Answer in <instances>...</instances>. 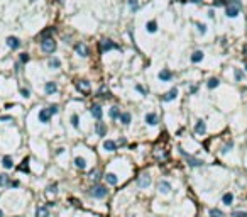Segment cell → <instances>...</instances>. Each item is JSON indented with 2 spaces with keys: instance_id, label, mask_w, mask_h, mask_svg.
<instances>
[{
  "instance_id": "cell-1",
  "label": "cell",
  "mask_w": 247,
  "mask_h": 217,
  "mask_svg": "<svg viewBox=\"0 0 247 217\" xmlns=\"http://www.w3.org/2000/svg\"><path fill=\"white\" fill-rule=\"evenodd\" d=\"M240 10H242V3H240V0H230L229 5H225V15H227L229 19L237 17V15L240 14Z\"/></svg>"
},
{
  "instance_id": "cell-2",
  "label": "cell",
  "mask_w": 247,
  "mask_h": 217,
  "mask_svg": "<svg viewBox=\"0 0 247 217\" xmlns=\"http://www.w3.org/2000/svg\"><path fill=\"white\" fill-rule=\"evenodd\" d=\"M88 195H90L91 198L102 200V198H105L107 195H108V190H107L105 185H100V183H97V185H93V187H90V188H88Z\"/></svg>"
},
{
  "instance_id": "cell-3",
  "label": "cell",
  "mask_w": 247,
  "mask_h": 217,
  "mask_svg": "<svg viewBox=\"0 0 247 217\" xmlns=\"http://www.w3.org/2000/svg\"><path fill=\"white\" fill-rule=\"evenodd\" d=\"M179 154H181L183 158L186 160V163L191 166V168H200V166H203L205 165V161L203 160H200V158H195V156H191V154H188L185 149H181L179 148Z\"/></svg>"
},
{
  "instance_id": "cell-4",
  "label": "cell",
  "mask_w": 247,
  "mask_h": 217,
  "mask_svg": "<svg viewBox=\"0 0 247 217\" xmlns=\"http://www.w3.org/2000/svg\"><path fill=\"white\" fill-rule=\"evenodd\" d=\"M56 48H58V44L53 37H44V39H41V49H43V53L53 54L56 51Z\"/></svg>"
},
{
  "instance_id": "cell-5",
  "label": "cell",
  "mask_w": 247,
  "mask_h": 217,
  "mask_svg": "<svg viewBox=\"0 0 247 217\" xmlns=\"http://www.w3.org/2000/svg\"><path fill=\"white\" fill-rule=\"evenodd\" d=\"M112 49H120V46L114 43L112 39H102L100 41V53H107V51H112Z\"/></svg>"
},
{
  "instance_id": "cell-6",
  "label": "cell",
  "mask_w": 247,
  "mask_h": 217,
  "mask_svg": "<svg viewBox=\"0 0 247 217\" xmlns=\"http://www.w3.org/2000/svg\"><path fill=\"white\" fill-rule=\"evenodd\" d=\"M152 183V178H151L149 173H142L139 178H137V187L139 188H147V187Z\"/></svg>"
},
{
  "instance_id": "cell-7",
  "label": "cell",
  "mask_w": 247,
  "mask_h": 217,
  "mask_svg": "<svg viewBox=\"0 0 247 217\" xmlns=\"http://www.w3.org/2000/svg\"><path fill=\"white\" fill-rule=\"evenodd\" d=\"M90 114H91V117H93V119L102 120V115H103L102 105H100V103H93V105L90 107Z\"/></svg>"
},
{
  "instance_id": "cell-8",
  "label": "cell",
  "mask_w": 247,
  "mask_h": 217,
  "mask_svg": "<svg viewBox=\"0 0 247 217\" xmlns=\"http://www.w3.org/2000/svg\"><path fill=\"white\" fill-rule=\"evenodd\" d=\"M95 134H97L98 137H105L107 136V124L102 122V120L95 122Z\"/></svg>"
},
{
  "instance_id": "cell-9",
  "label": "cell",
  "mask_w": 247,
  "mask_h": 217,
  "mask_svg": "<svg viewBox=\"0 0 247 217\" xmlns=\"http://www.w3.org/2000/svg\"><path fill=\"white\" fill-rule=\"evenodd\" d=\"M51 117H53V115L49 114V110H48V109H41V110H39V114H37V120H39L41 124H48L49 120H51Z\"/></svg>"
},
{
  "instance_id": "cell-10",
  "label": "cell",
  "mask_w": 247,
  "mask_h": 217,
  "mask_svg": "<svg viewBox=\"0 0 247 217\" xmlns=\"http://www.w3.org/2000/svg\"><path fill=\"white\" fill-rule=\"evenodd\" d=\"M157 78H159V82H171L173 80V71L168 68H162L161 71L157 73Z\"/></svg>"
},
{
  "instance_id": "cell-11",
  "label": "cell",
  "mask_w": 247,
  "mask_h": 217,
  "mask_svg": "<svg viewBox=\"0 0 247 217\" xmlns=\"http://www.w3.org/2000/svg\"><path fill=\"white\" fill-rule=\"evenodd\" d=\"M205 132H207V122H205L203 119H198V120L195 122V134L203 136Z\"/></svg>"
},
{
  "instance_id": "cell-12",
  "label": "cell",
  "mask_w": 247,
  "mask_h": 217,
  "mask_svg": "<svg viewBox=\"0 0 247 217\" xmlns=\"http://www.w3.org/2000/svg\"><path fill=\"white\" fill-rule=\"evenodd\" d=\"M75 51H76V54H78V56H81V58H86L90 54L86 44H83V43H76V44H75Z\"/></svg>"
},
{
  "instance_id": "cell-13",
  "label": "cell",
  "mask_w": 247,
  "mask_h": 217,
  "mask_svg": "<svg viewBox=\"0 0 247 217\" xmlns=\"http://www.w3.org/2000/svg\"><path fill=\"white\" fill-rule=\"evenodd\" d=\"M157 190H159V193H169L173 190V187H171V183L168 180H161L157 183Z\"/></svg>"
},
{
  "instance_id": "cell-14",
  "label": "cell",
  "mask_w": 247,
  "mask_h": 217,
  "mask_svg": "<svg viewBox=\"0 0 247 217\" xmlns=\"http://www.w3.org/2000/svg\"><path fill=\"white\" fill-rule=\"evenodd\" d=\"M144 120H146V124H147V126H156V124L159 122V117H157L156 112H147V114H146V117H144Z\"/></svg>"
},
{
  "instance_id": "cell-15",
  "label": "cell",
  "mask_w": 247,
  "mask_h": 217,
  "mask_svg": "<svg viewBox=\"0 0 247 217\" xmlns=\"http://www.w3.org/2000/svg\"><path fill=\"white\" fill-rule=\"evenodd\" d=\"M103 149L108 151V153H115L117 149H119V144H117V141L107 139V141H103Z\"/></svg>"
},
{
  "instance_id": "cell-16",
  "label": "cell",
  "mask_w": 247,
  "mask_h": 217,
  "mask_svg": "<svg viewBox=\"0 0 247 217\" xmlns=\"http://www.w3.org/2000/svg\"><path fill=\"white\" fill-rule=\"evenodd\" d=\"M7 46H9L10 49H19L20 46H22V43H20V39H19V37H15V36H9V37H7Z\"/></svg>"
},
{
  "instance_id": "cell-17",
  "label": "cell",
  "mask_w": 247,
  "mask_h": 217,
  "mask_svg": "<svg viewBox=\"0 0 247 217\" xmlns=\"http://www.w3.org/2000/svg\"><path fill=\"white\" fill-rule=\"evenodd\" d=\"M176 97H178V88L174 87V88H171L169 92H166V93L161 97V100L162 102H171V100H174Z\"/></svg>"
},
{
  "instance_id": "cell-18",
  "label": "cell",
  "mask_w": 247,
  "mask_h": 217,
  "mask_svg": "<svg viewBox=\"0 0 247 217\" xmlns=\"http://www.w3.org/2000/svg\"><path fill=\"white\" fill-rule=\"evenodd\" d=\"M44 92H46V95H54L58 92V85H56V82H46V85H44Z\"/></svg>"
},
{
  "instance_id": "cell-19",
  "label": "cell",
  "mask_w": 247,
  "mask_h": 217,
  "mask_svg": "<svg viewBox=\"0 0 247 217\" xmlns=\"http://www.w3.org/2000/svg\"><path fill=\"white\" fill-rule=\"evenodd\" d=\"M76 88L80 90V92H83V93H88L90 92V82L88 80H78L76 82Z\"/></svg>"
},
{
  "instance_id": "cell-20",
  "label": "cell",
  "mask_w": 247,
  "mask_h": 217,
  "mask_svg": "<svg viewBox=\"0 0 247 217\" xmlns=\"http://www.w3.org/2000/svg\"><path fill=\"white\" fill-rule=\"evenodd\" d=\"M203 58H205V53H203V51H200V49H196V51H193V54H191L190 60H191V63H195V65H196V63H202Z\"/></svg>"
},
{
  "instance_id": "cell-21",
  "label": "cell",
  "mask_w": 247,
  "mask_h": 217,
  "mask_svg": "<svg viewBox=\"0 0 247 217\" xmlns=\"http://www.w3.org/2000/svg\"><path fill=\"white\" fill-rule=\"evenodd\" d=\"M75 166H76L78 170H85L86 166H88V161H86V158H83V156H76L75 158Z\"/></svg>"
},
{
  "instance_id": "cell-22",
  "label": "cell",
  "mask_w": 247,
  "mask_h": 217,
  "mask_svg": "<svg viewBox=\"0 0 247 217\" xmlns=\"http://www.w3.org/2000/svg\"><path fill=\"white\" fill-rule=\"evenodd\" d=\"M2 166L5 170H12V168H14V160H12V156H9V154H7V156H3L2 158Z\"/></svg>"
},
{
  "instance_id": "cell-23",
  "label": "cell",
  "mask_w": 247,
  "mask_h": 217,
  "mask_svg": "<svg viewBox=\"0 0 247 217\" xmlns=\"http://www.w3.org/2000/svg\"><path fill=\"white\" fill-rule=\"evenodd\" d=\"M217 87H220V80L217 77H212V78H208V82H207V88L208 90H215Z\"/></svg>"
},
{
  "instance_id": "cell-24",
  "label": "cell",
  "mask_w": 247,
  "mask_h": 217,
  "mask_svg": "<svg viewBox=\"0 0 247 217\" xmlns=\"http://www.w3.org/2000/svg\"><path fill=\"white\" fill-rule=\"evenodd\" d=\"M119 120H120V124H122V126H129V124H131V120H132V115L129 114V112H122V114H120V117H119Z\"/></svg>"
},
{
  "instance_id": "cell-25",
  "label": "cell",
  "mask_w": 247,
  "mask_h": 217,
  "mask_svg": "<svg viewBox=\"0 0 247 217\" xmlns=\"http://www.w3.org/2000/svg\"><path fill=\"white\" fill-rule=\"evenodd\" d=\"M103 178H105V182L108 185H117V183H119V177H117L115 173H107Z\"/></svg>"
},
{
  "instance_id": "cell-26",
  "label": "cell",
  "mask_w": 247,
  "mask_h": 217,
  "mask_svg": "<svg viewBox=\"0 0 247 217\" xmlns=\"http://www.w3.org/2000/svg\"><path fill=\"white\" fill-rule=\"evenodd\" d=\"M10 177L7 173H0V187L2 188H5V187H10Z\"/></svg>"
},
{
  "instance_id": "cell-27",
  "label": "cell",
  "mask_w": 247,
  "mask_h": 217,
  "mask_svg": "<svg viewBox=\"0 0 247 217\" xmlns=\"http://www.w3.org/2000/svg\"><path fill=\"white\" fill-rule=\"evenodd\" d=\"M222 204H224V205H227V207L232 205V204H234V193H230V192L224 193V197H222Z\"/></svg>"
},
{
  "instance_id": "cell-28",
  "label": "cell",
  "mask_w": 247,
  "mask_h": 217,
  "mask_svg": "<svg viewBox=\"0 0 247 217\" xmlns=\"http://www.w3.org/2000/svg\"><path fill=\"white\" fill-rule=\"evenodd\" d=\"M36 217H49V209L44 205H39L36 209Z\"/></svg>"
},
{
  "instance_id": "cell-29",
  "label": "cell",
  "mask_w": 247,
  "mask_h": 217,
  "mask_svg": "<svg viewBox=\"0 0 247 217\" xmlns=\"http://www.w3.org/2000/svg\"><path fill=\"white\" fill-rule=\"evenodd\" d=\"M120 114H122V112H120V109L117 107V105H114V107H110V110H108V115H110V119H119L120 117Z\"/></svg>"
},
{
  "instance_id": "cell-30",
  "label": "cell",
  "mask_w": 247,
  "mask_h": 217,
  "mask_svg": "<svg viewBox=\"0 0 247 217\" xmlns=\"http://www.w3.org/2000/svg\"><path fill=\"white\" fill-rule=\"evenodd\" d=\"M234 80H235L237 83L244 82V71H242L240 68H234Z\"/></svg>"
},
{
  "instance_id": "cell-31",
  "label": "cell",
  "mask_w": 247,
  "mask_h": 217,
  "mask_svg": "<svg viewBox=\"0 0 247 217\" xmlns=\"http://www.w3.org/2000/svg\"><path fill=\"white\" fill-rule=\"evenodd\" d=\"M48 66L51 70H59L61 68V61L58 60V58H51V60L48 61Z\"/></svg>"
},
{
  "instance_id": "cell-32",
  "label": "cell",
  "mask_w": 247,
  "mask_h": 217,
  "mask_svg": "<svg viewBox=\"0 0 247 217\" xmlns=\"http://www.w3.org/2000/svg\"><path fill=\"white\" fill-rule=\"evenodd\" d=\"M146 31L151 32V34H154V32L157 31V22L156 20H149V22L146 24Z\"/></svg>"
},
{
  "instance_id": "cell-33",
  "label": "cell",
  "mask_w": 247,
  "mask_h": 217,
  "mask_svg": "<svg viewBox=\"0 0 247 217\" xmlns=\"http://www.w3.org/2000/svg\"><path fill=\"white\" fill-rule=\"evenodd\" d=\"M19 172H22V173H29V172H31V170H29V158H26V160L19 165Z\"/></svg>"
},
{
  "instance_id": "cell-34",
  "label": "cell",
  "mask_w": 247,
  "mask_h": 217,
  "mask_svg": "<svg viewBox=\"0 0 247 217\" xmlns=\"http://www.w3.org/2000/svg\"><path fill=\"white\" fill-rule=\"evenodd\" d=\"M208 215L210 217H225V214L220 210V209H210V210H208Z\"/></svg>"
},
{
  "instance_id": "cell-35",
  "label": "cell",
  "mask_w": 247,
  "mask_h": 217,
  "mask_svg": "<svg viewBox=\"0 0 247 217\" xmlns=\"http://www.w3.org/2000/svg\"><path fill=\"white\" fill-rule=\"evenodd\" d=\"M88 178L91 182H98L100 180V172L98 170H91V172L88 173Z\"/></svg>"
},
{
  "instance_id": "cell-36",
  "label": "cell",
  "mask_w": 247,
  "mask_h": 217,
  "mask_svg": "<svg viewBox=\"0 0 247 217\" xmlns=\"http://www.w3.org/2000/svg\"><path fill=\"white\" fill-rule=\"evenodd\" d=\"M98 97H102V98H110V92H108L107 87H102V88L98 90Z\"/></svg>"
},
{
  "instance_id": "cell-37",
  "label": "cell",
  "mask_w": 247,
  "mask_h": 217,
  "mask_svg": "<svg viewBox=\"0 0 247 217\" xmlns=\"http://www.w3.org/2000/svg\"><path fill=\"white\" fill-rule=\"evenodd\" d=\"M129 9H131V12H137V9H139V0H129Z\"/></svg>"
},
{
  "instance_id": "cell-38",
  "label": "cell",
  "mask_w": 247,
  "mask_h": 217,
  "mask_svg": "<svg viewBox=\"0 0 247 217\" xmlns=\"http://www.w3.org/2000/svg\"><path fill=\"white\" fill-rule=\"evenodd\" d=\"M54 32V27H48V29H44L43 32H41V39H44V37H53L51 34Z\"/></svg>"
},
{
  "instance_id": "cell-39",
  "label": "cell",
  "mask_w": 247,
  "mask_h": 217,
  "mask_svg": "<svg viewBox=\"0 0 247 217\" xmlns=\"http://www.w3.org/2000/svg\"><path fill=\"white\" fill-rule=\"evenodd\" d=\"M195 27H196V31L200 32V34H207V26H205V24H202V22H196L195 24Z\"/></svg>"
},
{
  "instance_id": "cell-40",
  "label": "cell",
  "mask_w": 247,
  "mask_h": 217,
  "mask_svg": "<svg viewBox=\"0 0 247 217\" xmlns=\"http://www.w3.org/2000/svg\"><path fill=\"white\" fill-rule=\"evenodd\" d=\"M29 60H31V56H29V53H20V54H19V61H20L22 65L29 63Z\"/></svg>"
},
{
  "instance_id": "cell-41",
  "label": "cell",
  "mask_w": 247,
  "mask_h": 217,
  "mask_svg": "<svg viewBox=\"0 0 247 217\" xmlns=\"http://www.w3.org/2000/svg\"><path fill=\"white\" fill-rule=\"evenodd\" d=\"M232 148H234V143H232V141H229V143L225 144V146H222L220 153H222V154H227V153H229V151H230V149H232Z\"/></svg>"
},
{
  "instance_id": "cell-42",
  "label": "cell",
  "mask_w": 247,
  "mask_h": 217,
  "mask_svg": "<svg viewBox=\"0 0 247 217\" xmlns=\"http://www.w3.org/2000/svg\"><path fill=\"white\" fill-rule=\"evenodd\" d=\"M71 126H73L75 129L80 127V117H78V114H73V115H71Z\"/></svg>"
},
{
  "instance_id": "cell-43",
  "label": "cell",
  "mask_w": 247,
  "mask_h": 217,
  "mask_svg": "<svg viewBox=\"0 0 247 217\" xmlns=\"http://www.w3.org/2000/svg\"><path fill=\"white\" fill-rule=\"evenodd\" d=\"M48 110H49V114L51 115H56L58 112H59V105H58V103H53V105L48 107Z\"/></svg>"
},
{
  "instance_id": "cell-44",
  "label": "cell",
  "mask_w": 247,
  "mask_h": 217,
  "mask_svg": "<svg viewBox=\"0 0 247 217\" xmlns=\"http://www.w3.org/2000/svg\"><path fill=\"white\" fill-rule=\"evenodd\" d=\"M48 193H58V183H51V185H48Z\"/></svg>"
},
{
  "instance_id": "cell-45",
  "label": "cell",
  "mask_w": 247,
  "mask_h": 217,
  "mask_svg": "<svg viewBox=\"0 0 247 217\" xmlns=\"http://www.w3.org/2000/svg\"><path fill=\"white\" fill-rule=\"evenodd\" d=\"M20 95H22L24 98H29V97H31V90L24 88V87H22V88H20Z\"/></svg>"
},
{
  "instance_id": "cell-46",
  "label": "cell",
  "mask_w": 247,
  "mask_h": 217,
  "mask_svg": "<svg viewBox=\"0 0 247 217\" xmlns=\"http://www.w3.org/2000/svg\"><path fill=\"white\" fill-rule=\"evenodd\" d=\"M188 92H190V95H195L196 92H198V85H191V87H190V90H188Z\"/></svg>"
},
{
  "instance_id": "cell-47",
  "label": "cell",
  "mask_w": 247,
  "mask_h": 217,
  "mask_svg": "<svg viewBox=\"0 0 247 217\" xmlns=\"http://www.w3.org/2000/svg\"><path fill=\"white\" fill-rule=\"evenodd\" d=\"M232 215H234V217H247V212H240V210H237V212H234Z\"/></svg>"
},
{
  "instance_id": "cell-48",
  "label": "cell",
  "mask_w": 247,
  "mask_h": 217,
  "mask_svg": "<svg viewBox=\"0 0 247 217\" xmlns=\"http://www.w3.org/2000/svg\"><path fill=\"white\" fill-rule=\"evenodd\" d=\"M136 90L139 92V93H142V95H146V93H147V92L144 90V87H142V85H136Z\"/></svg>"
},
{
  "instance_id": "cell-49",
  "label": "cell",
  "mask_w": 247,
  "mask_h": 217,
  "mask_svg": "<svg viewBox=\"0 0 247 217\" xmlns=\"http://www.w3.org/2000/svg\"><path fill=\"white\" fill-rule=\"evenodd\" d=\"M14 70H15V73H20V70H22V63H15V66H14Z\"/></svg>"
},
{
  "instance_id": "cell-50",
  "label": "cell",
  "mask_w": 247,
  "mask_h": 217,
  "mask_svg": "<svg viewBox=\"0 0 247 217\" xmlns=\"http://www.w3.org/2000/svg\"><path fill=\"white\" fill-rule=\"evenodd\" d=\"M0 120H2V122H7V120H12V117H10V115H2Z\"/></svg>"
},
{
  "instance_id": "cell-51",
  "label": "cell",
  "mask_w": 247,
  "mask_h": 217,
  "mask_svg": "<svg viewBox=\"0 0 247 217\" xmlns=\"http://www.w3.org/2000/svg\"><path fill=\"white\" fill-rule=\"evenodd\" d=\"M125 143H127V141H125V137H120V139L117 141V144H120V146H125Z\"/></svg>"
},
{
  "instance_id": "cell-52",
  "label": "cell",
  "mask_w": 247,
  "mask_h": 217,
  "mask_svg": "<svg viewBox=\"0 0 247 217\" xmlns=\"http://www.w3.org/2000/svg\"><path fill=\"white\" fill-rule=\"evenodd\" d=\"M12 187H14V188H17V187H19V182H17V180L10 182V187H9V188H12Z\"/></svg>"
},
{
  "instance_id": "cell-53",
  "label": "cell",
  "mask_w": 247,
  "mask_h": 217,
  "mask_svg": "<svg viewBox=\"0 0 247 217\" xmlns=\"http://www.w3.org/2000/svg\"><path fill=\"white\" fill-rule=\"evenodd\" d=\"M208 17H210V19H213V17H215V10H213V9H210V10H208Z\"/></svg>"
},
{
  "instance_id": "cell-54",
  "label": "cell",
  "mask_w": 247,
  "mask_h": 217,
  "mask_svg": "<svg viewBox=\"0 0 247 217\" xmlns=\"http://www.w3.org/2000/svg\"><path fill=\"white\" fill-rule=\"evenodd\" d=\"M242 54H244V56H247V43L244 44V48H242Z\"/></svg>"
},
{
  "instance_id": "cell-55",
  "label": "cell",
  "mask_w": 247,
  "mask_h": 217,
  "mask_svg": "<svg viewBox=\"0 0 247 217\" xmlns=\"http://www.w3.org/2000/svg\"><path fill=\"white\" fill-rule=\"evenodd\" d=\"M63 151H64V148H58V149H56V154H61Z\"/></svg>"
},
{
  "instance_id": "cell-56",
  "label": "cell",
  "mask_w": 247,
  "mask_h": 217,
  "mask_svg": "<svg viewBox=\"0 0 247 217\" xmlns=\"http://www.w3.org/2000/svg\"><path fill=\"white\" fill-rule=\"evenodd\" d=\"M0 217H3V210H2V209H0Z\"/></svg>"
},
{
  "instance_id": "cell-57",
  "label": "cell",
  "mask_w": 247,
  "mask_h": 217,
  "mask_svg": "<svg viewBox=\"0 0 247 217\" xmlns=\"http://www.w3.org/2000/svg\"><path fill=\"white\" fill-rule=\"evenodd\" d=\"M244 70H245V71H247V61H245V65H244Z\"/></svg>"
},
{
  "instance_id": "cell-58",
  "label": "cell",
  "mask_w": 247,
  "mask_h": 217,
  "mask_svg": "<svg viewBox=\"0 0 247 217\" xmlns=\"http://www.w3.org/2000/svg\"><path fill=\"white\" fill-rule=\"evenodd\" d=\"M127 217H136V215H127Z\"/></svg>"
},
{
  "instance_id": "cell-59",
  "label": "cell",
  "mask_w": 247,
  "mask_h": 217,
  "mask_svg": "<svg viewBox=\"0 0 247 217\" xmlns=\"http://www.w3.org/2000/svg\"><path fill=\"white\" fill-rule=\"evenodd\" d=\"M29 2H36V0H29Z\"/></svg>"
},
{
  "instance_id": "cell-60",
  "label": "cell",
  "mask_w": 247,
  "mask_h": 217,
  "mask_svg": "<svg viewBox=\"0 0 247 217\" xmlns=\"http://www.w3.org/2000/svg\"><path fill=\"white\" fill-rule=\"evenodd\" d=\"M15 217H19V215H15Z\"/></svg>"
}]
</instances>
